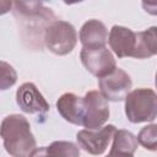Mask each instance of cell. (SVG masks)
<instances>
[{"mask_svg": "<svg viewBox=\"0 0 157 157\" xmlns=\"http://www.w3.org/2000/svg\"><path fill=\"white\" fill-rule=\"evenodd\" d=\"M13 16L26 40L39 42L40 47L45 28L56 20L52 9L39 1H15Z\"/></svg>", "mask_w": 157, "mask_h": 157, "instance_id": "1", "label": "cell"}, {"mask_svg": "<svg viewBox=\"0 0 157 157\" xmlns=\"http://www.w3.org/2000/svg\"><path fill=\"white\" fill-rule=\"evenodd\" d=\"M0 137L11 157H28L37 145L29 121L21 114H10L2 119Z\"/></svg>", "mask_w": 157, "mask_h": 157, "instance_id": "2", "label": "cell"}, {"mask_svg": "<svg viewBox=\"0 0 157 157\" xmlns=\"http://www.w3.org/2000/svg\"><path fill=\"white\" fill-rule=\"evenodd\" d=\"M125 115L132 124L153 121L157 117V94L151 88H136L125 97Z\"/></svg>", "mask_w": 157, "mask_h": 157, "instance_id": "3", "label": "cell"}, {"mask_svg": "<svg viewBox=\"0 0 157 157\" xmlns=\"http://www.w3.org/2000/svg\"><path fill=\"white\" fill-rule=\"evenodd\" d=\"M43 42L45 47L55 55H67L77 43L76 28L66 21L55 20L44 31Z\"/></svg>", "mask_w": 157, "mask_h": 157, "instance_id": "4", "label": "cell"}, {"mask_svg": "<svg viewBox=\"0 0 157 157\" xmlns=\"http://www.w3.org/2000/svg\"><path fill=\"white\" fill-rule=\"evenodd\" d=\"M83 99V120L82 125L86 129L93 130L102 128L109 119L108 101L98 91H88Z\"/></svg>", "mask_w": 157, "mask_h": 157, "instance_id": "5", "label": "cell"}, {"mask_svg": "<svg viewBox=\"0 0 157 157\" xmlns=\"http://www.w3.org/2000/svg\"><path fill=\"white\" fill-rule=\"evenodd\" d=\"M117 128L112 124L103 125L98 129H82L76 134L78 146L90 155L101 156L107 150L110 140L114 136Z\"/></svg>", "mask_w": 157, "mask_h": 157, "instance_id": "6", "label": "cell"}, {"mask_svg": "<svg viewBox=\"0 0 157 157\" xmlns=\"http://www.w3.org/2000/svg\"><path fill=\"white\" fill-rule=\"evenodd\" d=\"M80 59L86 70L98 78L107 76L117 67L115 59L107 47L96 49L82 48L80 52Z\"/></svg>", "mask_w": 157, "mask_h": 157, "instance_id": "7", "label": "cell"}, {"mask_svg": "<svg viewBox=\"0 0 157 157\" xmlns=\"http://www.w3.org/2000/svg\"><path fill=\"white\" fill-rule=\"evenodd\" d=\"M99 93L112 102L124 101L132 87V81L128 72L123 69L115 67L110 74L99 78Z\"/></svg>", "mask_w": 157, "mask_h": 157, "instance_id": "8", "label": "cell"}, {"mask_svg": "<svg viewBox=\"0 0 157 157\" xmlns=\"http://www.w3.org/2000/svg\"><path fill=\"white\" fill-rule=\"evenodd\" d=\"M16 103L27 114L44 115L49 110V103L33 82H25L17 88Z\"/></svg>", "mask_w": 157, "mask_h": 157, "instance_id": "9", "label": "cell"}, {"mask_svg": "<svg viewBox=\"0 0 157 157\" xmlns=\"http://www.w3.org/2000/svg\"><path fill=\"white\" fill-rule=\"evenodd\" d=\"M108 43L119 59L132 56L136 45V33L128 27L115 25L109 32Z\"/></svg>", "mask_w": 157, "mask_h": 157, "instance_id": "10", "label": "cell"}, {"mask_svg": "<svg viewBox=\"0 0 157 157\" xmlns=\"http://www.w3.org/2000/svg\"><path fill=\"white\" fill-rule=\"evenodd\" d=\"M78 39L82 44V48H87V49L102 48L105 47L108 42V31L103 22L92 18L82 25L78 33Z\"/></svg>", "mask_w": 157, "mask_h": 157, "instance_id": "11", "label": "cell"}, {"mask_svg": "<svg viewBox=\"0 0 157 157\" xmlns=\"http://www.w3.org/2000/svg\"><path fill=\"white\" fill-rule=\"evenodd\" d=\"M56 110L61 118L74 125H82L83 120V99L82 97L66 92L56 101Z\"/></svg>", "mask_w": 157, "mask_h": 157, "instance_id": "12", "label": "cell"}, {"mask_svg": "<svg viewBox=\"0 0 157 157\" xmlns=\"http://www.w3.org/2000/svg\"><path fill=\"white\" fill-rule=\"evenodd\" d=\"M157 53V27L152 26L136 33V45L131 58L147 59Z\"/></svg>", "mask_w": 157, "mask_h": 157, "instance_id": "13", "label": "cell"}, {"mask_svg": "<svg viewBox=\"0 0 157 157\" xmlns=\"http://www.w3.org/2000/svg\"><path fill=\"white\" fill-rule=\"evenodd\" d=\"M137 145H139L137 140L132 132L124 130V129H120V130H117L114 132L110 152L134 155L135 151L137 150Z\"/></svg>", "mask_w": 157, "mask_h": 157, "instance_id": "14", "label": "cell"}, {"mask_svg": "<svg viewBox=\"0 0 157 157\" xmlns=\"http://www.w3.org/2000/svg\"><path fill=\"white\" fill-rule=\"evenodd\" d=\"M47 147L48 157H80V148L71 141H53Z\"/></svg>", "mask_w": 157, "mask_h": 157, "instance_id": "15", "label": "cell"}, {"mask_svg": "<svg viewBox=\"0 0 157 157\" xmlns=\"http://www.w3.org/2000/svg\"><path fill=\"white\" fill-rule=\"evenodd\" d=\"M136 140H137V144H140L146 150L156 151L157 150V125L150 124L144 126L137 134Z\"/></svg>", "mask_w": 157, "mask_h": 157, "instance_id": "16", "label": "cell"}, {"mask_svg": "<svg viewBox=\"0 0 157 157\" xmlns=\"http://www.w3.org/2000/svg\"><path fill=\"white\" fill-rule=\"evenodd\" d=\"M17 82V72L12 65L0 60V91L11 88Z\"/></svg>", "mask_w": 157, "mask_h": 157, "instance_id": "17", "label": "cell"}, {"mask_svg": "<svg viewBox=\"0 0 157 157\" xmlns=\"http://www.w3.org/2000/svg\"><path fill=\"white\" fill-rule=\"evenodd\" d=\"M13 2L9 1V0H0V16L7 13L11 9H12Z\"/></svg>", "mask_w": 157, "mask_h": 157, "instance_id": "18", "label": "cell"}, {"mask_svg": "<svg viewBox=\"0 0 157 157\" xmlns=\"http://www.w3.org/2000/svg\"><path fill=\"white\" fill-rule=\"evenodd\" d=\"M28 157H48L47 155V147H38V148H34Z\"/></svg>", "mask_w": 157, "mask_h": 157, "instance_id": "19", "label": "cell"}, {"mask_svg": "<svg viewBox=\"0 0 157 157\" xmlns=\"http://www.w3.org/2000/svg\"><path fill=\"white\" fill-rule=\"evenodd\" d=\"M105 157H134V155H129V153H118V152H110L108 153V156Z\"/></svg>", "mask_w": 157, "mask_h": 157, "instance_id": "20", "label": "cell"}]
</instances>
